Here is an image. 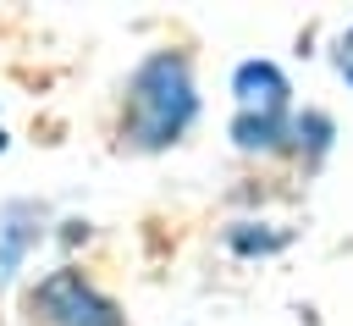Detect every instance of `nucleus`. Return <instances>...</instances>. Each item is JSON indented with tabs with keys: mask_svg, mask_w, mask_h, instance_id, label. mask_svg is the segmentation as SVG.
I'll list each match as a JSON object with an SVG mask.
<instances>
[{
	"mask_svg": "<svg viewBox=\"0 0 353 326\" xmlns=\"http://www.w3.org/2000/svg\"><path fill=\"white\" fill-rule=\"evenodd\" d=\"M22 215H28V210H11V215H6V232H0V276L17 265V254H22V249H28V238H33V232L22 227Z\"/></svg>",
	"mask_w": 353,
	"mask_h": 326,
	"instance_id": "f03ea898",
	"label": "nucleus"
},
{
	"mask_svg": "<svg viewBox=\"0 0 353 326\" xmlns=\"http://www.w3.org/2000/svg\"><path fill=\"white\" fill-rule=\"evenodd\" d=\"M33 309H39L50 326H116V309H110L77 271H55V276L33 293Z\"/></svg>",
	"mask_w": 353,
	"mask_h": 326,
	"instance_id": "f257e3e1",
	"label": "nucleus"
}]
</instances>
